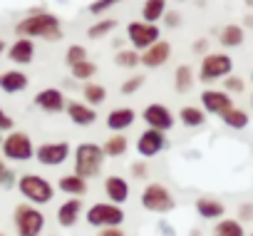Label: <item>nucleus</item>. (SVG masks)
<instances>
[{"label":"nucleus","mask_w":253,"mask_h":236,"mask_svg":"<svg viewBox=\"0 0 253 236\" xmlns=\"http://www.w3.org/2000/svg\"><path fill=\"white\" fill-rule=\"evenodd\" d=\"M15 33H18V38L57 43V40H62V23L57 15H52L47 10H33L15 25Z\"/></svg>","instance_id":"obj_1"},{"label":"nucleus","mask_w":253,"mask_h":236,"mask_svg":"<svg viewBox=\"0 0 253 236\" xmlns=\"http://www.w3.org/2000/svg\"><path fill=\"white\" fill-rule=\"evenodd\" d=\"M15 187L23 194V199L28 204H33V206H45V204H50L55 199V184L50 179L40 177V174H33V172L20 174Z\"/></svg>","instance_id":"obj_2"},{"label":"nucleus","mask_w":253,"mask_h":236,"mask_svg":"<svg viewBox=\"0 0 253 236\" xmlns=\"http://www.w3.org/2000/svg\"><path fill=\"white\" fill-rule=\"evenodd\" d=\"M75 174L77 177H82V179H94V177H99V172H102V167H104V152H102V147L99 144H94V142H82V144H77L75 147Z\"/></svg>","instance_id":"obj_3"},{"label":"nucleus","mask_w":253,"mask_h":236,"mask_svg":"<svg viewBox=\"0 0 253 236\" xmlns=\"http://www.w3.org/2000/svg\"><path fill=\"white\" fill-rule=\"evenodd\" d=\"M45 224H47L45 214L28 201L13 209V226L18 236H40L45 231Z\"/></svg>","instance_id":"obj_4"},{"label":"nucleus","mask_w":253,"mask_h":236,"mask_svg":"<svg viewBox=\"0 0 253 236\" xmlns=\"http://www.w3.org/2000/svg\"><path fill=\"white\" fill-rule=\"evenodd\" d=\"M0 152H3V159H10V162L35 159V144H33L30 135L20 132V130H13L0 140Z\"/></svg>","instance_id":"obj_5"},{"label":"nucleus","mask_w":253,"mask_h":236,"mask_svg":"<svg viewBox=\"0 0 253 236\" xmlns=\"http://www.w3.org/2000/svg\"><path fill=\"white\" fill-rule=\"evenodd\" d=\"M233 75V57L228 52H206L201 57V65H199V80L204 85H211V82H218L223 77Z\"/></svg>","instance_id":"obj_6"},{"label":"nucleus","mask_w":253,"mask_h":236,"mask_svg":"<svg viewBox=\"0 0 253 236\" xmlns=\"http://www.w3.org/2000/svg\"><path fill=\"white\" fill-rule=\"evenodd\" d=\"M84 221L94 229H109L124 224V209L112 201H97L84 211Z\"/></svg>","instance_id":"obj_7"},{"label":"nucleus","mask_w":253,"mask_h":236,"mask_svg":"<svg viewBox=\"0 0 253 236\" xmlns=\"http://www.w3.org/2000/svg\"><path fill=\"white\" fill-rule=\"evenodd\" d=\"M142 206L152 214H169L176 209V199L169 191V187H164L159 182H149L142 191Z\"/></svg>","instance_id":"obj_8"},{"label":"nucleus","mask_w":253,"mask_h":236,"mask_svg":"<svg viewBox=\"0 0 253 236\" xmlns=\"http://www.w3.org/2000/svg\"><path fill=\"white\" fill-rule=\"evenodd\" d=\"M126 40H129L132 50L144 52L147 47H152L157 40H162V28L154 23H144V20H132L126 25Z\"/></svg>","instance_id":"obj_9"},{"label":"nucleus","mask_w":253,"mask_h":236,"mask_svg":"<svg viewBox=\"0 0 253 236\" xmlns=\"http://www.w3.org/2000/svg\"><path fill=\"white\" fill-rule=\"evenodd\" d=\"M142 120H144V125H147L149 130H159V132L167 135V132L174 127L176 117H174V112H171L167 104L152 102V104H147V107L142 109Z\"/></svg>","instance_id":"obj_10"},{"label":"nucleus","mask_w":253,"mask_h":236,"mask_svg":"<svg viewBox=\"0 0 253 236\" xmlns=\"http://www.w3.org/2000/svg\"><path fill=\"white\" fill-rule=\"evenodd\" d=\"M70 154H72L70 142H45V144L35 147V159L42 167H60L70 159Z\"/></svg>","instance_id":"obj_11"},{"label":"nucleus","mask_w":253,"mask_h":236,"mask_svg":"<svg viewBox=\"0 0 253 236\" xmlns=\"http://www.w3.org/2000/svg\"><path fill=\"white\" fill-rule=\"evenodd\" d=\"M167 135L164 132H159V130H144L139 137H137V154L142 157V159H152V157H157V154H162L164 149H167Z\"/></svg>","instance_id":"obj_12"},{"label":"nucleus","mask_w":253,"mask_h":236,"mask_svg":"<svg viewBox=\"0 0 253 236\" xmlns=\"http://www.w3.org/2000/svg\"><path fill=\"white\" fill-rule=\"evenodd\" d=\"M233 107V97L228 94V92H223V90H204L201 92V109L206 112V114H216V117H221L226 109H231Z\"/></svg>","instance_id":"obj_13"},{"label":"nucleus","mask_w":253,"mask_h":236,"mask_svg":"<svg viewBox=\"0 0 253 236\" xmlns=\"http://www.w3.org/2000/svg\"><path fill=\"white\" fill-rule=\"evenodd\" d=\"M65 104H67V99H65L62 90H57V87H45V90H40L35 94V107L42 109V112H47V114L65 112Z\"/></svg>","instance_id":"obj_14"},{"label":"nucleus","mask_w":253,"mask_h":236,"mask_svg":"<svg viewBox=\"0 0 253 236\" xmlns=\"http://www.w3.org/2000/svg\"><path fill=\"white\" fill-rule=\"evenodd\" d=\"M134 122H137V112L132 107H114V109H109L107 120H104V125L112 135H117V132L124 135Z\"/></svg>","instance_id":"obj_15"},{"label":"nucleus","mask_w":253,"mask_h":236,"mask_svg":"<svg viewBox=\"0 0 253 236\" xmlns=\"http://www.w3.org/2000/svg\"><path fill=\"white\" fill-rule=\"evenodd\" d=\"M65 112L70 117V122L77 125V127H92L97 122V109L84 104V102H80V99H70L65 104Z\"/></svg>","instance_id":"obj_16"},{"label":"nucleus","mask_w":253,"mask_h":236,"mask_svg":"<svg viewBox=\"0 0 253 236\" xmlns=\"http://www.w3.org/2000/svg\"><path fill=\"white\" fill-rule=\"evenodd\" d=\"M171 57V45L167 40H157L152 47H147L144 52H139V62L149 70H157L162 65H167Z\"/></svg>","instance_id":"obj_17"},{"label":"nucleus","mask_w":253,"mask_h":236,"mask_svg":"<svg viewBox=\"0 0 253 236\" xmlns=\"http://www.w3.org/2000/svg\"><path fill=\"white\" fill-rule=\"evenodd\" d=\"M129 182H126L124 177H119V174H109L107 179H104V196H107V201H112V204H124L126 199H129Z\"/></svg>","instance_id":"obj_18"},{"label":"nucleus","mask_w":253,"mask_h":236,"mask_svg":"<svg viewBox=\"0 0 253 236\" xmlns=\"http://www.w3.org/2000/svg\"><path fill=\"white\" fill-rule=\"evenodd\" d=\"M84 214V206H82V199H75V196H70L67 201H62L60 206H57V224L62 226V229H72L77 221H80V216Z\"/></svg>","instance_id":"obj_19"},{"label":"nucleus","mask_w":253,"mask_h":236,"mask_svg":"<svg viewBox=\"0 0 253 236\" xmlns=\"http://www.w3.org/2000/svg\"><path fill=\"white\" fill-rule=\"evenodd\" d=\"M5 52H8L10 62H15V65H30V62L35 60V40H30V38H18L15 43L8 45Z\"/></svg>","instance_id":"obj_20"},{"label":"nucleus","mask_w":253,"mask_h":236,"mask_svg":"<svg viewBox=\"0 0 253 236\" xmlns=\"http://www.w3.org/2000/svg\"><path fill=\"white\" fill-rule=\"evenodd\" d=\"M28 85H30V77L23 70H5V72H0V90H3L5 94L25 92Z\"/></svg>","instance_id":"obj_21"},{"label":"nucleus","mask_w":253,"mask_h":236,"mask_svg":"<svg viewBox=\"0 0 253 236\" xmlns=\"http://www.w3.org/2000/svg\"><path fill=\"white\" fill-rule=\"evenodd\" d=\"M194 206H196V214H199L201 219H206V221H218V219H223V214H226L223 201H218V199H213V196H199Z\"/></svg>","instance_id":"obj_22"},{"label":"nucleus","mask_w":253,"mask_h":236,"mask_svg":"<svg viewBox=\"0 0 253 236\" xmlns=\"http://www.w3.org/2000/svg\"><path fill=\"white\" fill-rule=\"evenodd\" d=\"M57 189H60L62 194H67V196H75V199H82V196L89 191V187H87V179L77 177L75 172H72V174H65V177H60V182H57Z\"/></svg>","instance_id":"obj_23"},{"label":"nucleus","mask_w":253,"mask_h":236,"mask_svg":"<svg viewBox=\"0 0 253 236\" xmlns=\"http://www.w3.org/2000/svg\"><path fill=\"white\" fill-rule=\"evenodd\" d=\"M243 40H246V30H243L241 25H236V23L223 25V28L218 30V43H221V47H226V50L241 47Z\"/></svg>","instance_id":"obj_24"},{"label":"nucleus","mask_w":253,"mask_h":236,"mask_svg":"<svg viewBox=\"0 0 253 236\" xmlns=\"http://www.w3.org/2000/svg\"><path fill=\"white\" fill-rule=\"evenodd\" d=\"M179 122L189 130H199V127L206 125V112L196 104H186V107L179 109Z\"/></svg>","instance_id":"obj_25"},{"label":"nucleus","mask_w":253,"mask_h":236,"mask_svg":"<svg viewBox=\"0 0 253 236\" xmlns=\"http://www.w3.org/2000/svg\"><path fill=\"white\" fill-rule=\"evenodd\" d=\"M221 122H223L228 130H246L248 122H251V117H248L246 109H241V107L233 104L231 109H226V112L221 114Z\"/></svg>","instance_id":"obj_26"},{"label":"nucleus","mask_w":253,"mask_h":236,"mask_svg":"<svg viewBox=\"0 0 253 236\" xmlns=\"http://www.w3.org/2000/svg\"><path fill=\"white\" fill-rule=\"evenodd\" d=\"M126 149H129V140H126L122 132H117V135L107 137V142L102 144V152H104V157H112V159H117V157H124V154H126Z\"/></svg>","instance_id":"obj_27"},{"label":"nucleus","mask_w":253,"mask_h":236,"mask_svg":"<svg viewBox=\"0 0 253 236\" xmlns=\"http://www.w3.org/2000/svg\"><path fill=\"white\" fill-rule=\"evenodd\" d=\"M194 82H196L194 67H191V65H179V67H176V72H174V87H176V92H179V94L191 92Z\"/></svg>","instance_id":"obj_28"},{"label":"nucleus","mask_w":253,"mask_h":236,"mask_svg":"<svg viewBox=\"0 0 253 236\" xmlns=\"http://www.w3.org/2000/svg\"><path fill=\"white\" fill-rule=\"evenodd\" d=\"M164 13H167V0H144V5H142V20L144 23L159 25Z\"/></svg>","instance_id":"obj_29"},{"label":"nucleus","mask_w":253,"mask_h":236,"mask_svg":"<svg viewBox=\"0 0 253 236\" xmlns=\"http://www.w3.org/2000/svg\"><path fill=\"white\" fill-rule=\"evenodd\" d=\"M82 97H84V104L99 107V104H104V99H107V87L99 85V82H84Z\"/></svg>","instance_id":"obj_30"},{"label":"nucleus","mask_w":253,"mask_h":236,"mask_svg":"<svg viewBox=\"0 0 253 236\" xmlns=\"http://www.w3.org/2000/svg\"><path fill=\"white\" fill-rule=\"evenodd\" d=\"M211 236H246V229H243V224L238 219H226L223 216V219L216 221Z\"/></svg>","instance_id":"obj_31"},{"label":"nucleus","mask_w":253,"mask_h":236,"mask_svg":"<svg viewBox=\"0 0 253 236\" xmlns=\"http://www.w3.org/2000/svg\"><path fill=\"white\" fill-rule=\"evenodd\" d=\"M70 72H72V77H75L77 82H92V77L97 75V65L87 57V60H82V62L72 65V67H70Z\"/></svg>","instance_id":"obj_32"},{"label":"nucleus","mask_w":253,"mask_h":236,"mask_svg":"<svg viewBox=\"0 0 253 236\" xmlns=\"http://www.w3.org/2000/svg\"><path fill=\"white\" fill-rule=\"evenodd\" d=\"M114 28H117V20H112V18L97 20L94 25L87 28V38H89V40H102V38H107L109 33H114Z\"/></svg>","instance_id":"obj_33"},{"label":"nucleus","mask_w":253,"mask_h":236,"mask_svg":"<svg viewBox=\"0 0 253 236\" xmlns=\"http://www.w3.org/2000/svg\"><path fill=\"white\" fill-rule=\"evenodd\" d=\"M114 65L124 67V70H134V67H139V52L132 47H124L114 55Z\"/></svg>","instance_id":"obj_34"},{"label":"nucleus","mask_w":253,"mask_h":236,"mask_svg":"<svg viewBox=\"0 0 253 236\" xmlns=\"http://www.w3.org/2000/svg\"><path fill=\"white\" fill-rule=\"evenodd\" d=\"M119 3H122V0H92V3L87 5V10H89L92 15H104L107 10L117 8Z\"/></svg>","instance_id":"obj_35"},{"label":"nucleus","mask_w":253,"mask_h":236,"mask_svg":"<svg viewBox=\"0 0 253 236\" xmlns=\"http://www.w3.org/2000/svg\"><path fill=\"white\" fill-rule=\"evenodd\" d=\"M82 60H87V50H84L82 45H70L67 52H65V62H67V67H72V65L82 62Z\"/></svg>","instance_id":"obj_36"},{"label":"nucleus","mask_w":253,"mask_h":236,"mask_svg":"<svg viewBox=\"0 0 253 236\" xmlns=\"http://www.w3.org/2000/svg\"><path fill=\"white\" fill-rule=\"evenodd\" d=\"M243 90H246L243 77H238V75H228V77H223V92H228V94H241Z\"/></svg>","instance_id":"obj_37"},{"label":"nucleus","mask_w":253,"mask_h":236,"mask_svg":"<svg viewBox=\"0 0 253 236\" xmlns=\"http://www.w3.org/2000/svg\"><path fill=\"white\" fill-rule=\"evenodd\" d=\"M144 85V75H132V77H126L124 82H122V94H134V92H139V87Z\"/></svg>","instance_id":"obj_38"},{"label":"nucleus","mask_w":253,"mask_h":236,"mask_svg":"<svg viewBox=\"0 0 253 236\" xmlns=\"http://www.w3.org/2000/svg\"><path fill=\"white\" fill-rule=\"evenodd\" d=\"M13 130H15V120L3 107H0V135H3V132H13Z\"/></svg>","instance_id":"obj_39"},{"label":"nucleus","mask_w":253,"mask_h":236,"mask_svg":"<svg viewBox=\"0 0 253 236\" xmlns=\"http://www.w3.org/2000/svg\"><path fill=\"white\" fill-rule=\"evenodd\" d=\"M129 172H132V177H134V179H147V177H149V167H147V162H144V159H142V162L137 159V162L129 167Z\"/></svg>","instance_id":"obj_40"},{"label":"nucleus","mask_w":253,"mask_h":236,"mask_svg":"<svg viewBox=\"0 0 253 236\" xmlns=\"http://www.w3.org/2000/svg\"><path fill=\"white\" fill-rule=\"evenodd\" d=\"M238 221L246 224V221H253V201H243L238 206Z\"/></svg>","instance_id":"obj_41"},{"label":"nucleus","mask_w":253,"mask_h":236,"mask_svg":"<svg viewBox=\"0 0 253 236\" xmlns=\"http://www.w3.org/2000/svg\"><path fill=\"white\" fill-rule=\"evenodd\" d=\"M162 20H164L167 28H179V25H181V15H179L176 10H169V8H167V13H164Z\"/></svg>","instance_id":"obj_42"},{"label":"nucleus","mask_w":253,"mask_h":236,"mask_svg":"<svg viewBox=\"0 0 253 236\" xmlns=\"http://www.w3.org/2000/svg\"><path fill=\"white\" fill-rule=\"evenodd\" d=\"M15 184H18V174L13 169H5L3 179H0V189H13Z\"/></svg>","instance_id":"obj_43"},{"label":"nucleus","mask_w":253,"mask_h":236,"mask_svg":"<svg viewBox=\"0 0 253 236\" xmlns=\"http://www.w3.org/2000/svg\"><path fill=\"white\" fill-rule=\"evenodd\" d=\"M97 236H126V234L122 231V226H109V229H99Z\"/></svg>","instance_id":"obj_44"},{"label":"nucleus","mask_w":253,"mask_h":236,"mask_svg":"<svg viewBox=\"0 0 253 236\" xmlns=\"http://www.w3.org/2000/svg\"><path fill=\"white\" fill-rule=\"evenodd\" d=\"M206 47H209V40H206V38H201V40L194 43V52H196V55H206Z\"/></svg>","instance_id":"obj_45"},{"label":"nucleus","mask_w":253,"mask_h":236,"mask_svg":"<svg viewBox=\"0 0 253 236\" xmlns=\"http://www.w3.org/2000/svg\"><path fill=\"white\" fill-rule=\"evenodd\" d=\"M159 229H162V234H164V236H174V229H171L167 221H162V224H159Z\"/></svg>","instance_id":"obj_46"},{"label":"nucleus","mask_w":253,"mask_h":236,"mask_svg":"<svg viewBox=\"0 0 253 236\" xmlns=\"http://www.w3.org/2000/svg\"><path fill=\"white\" fill-rule=\"evenodd\" d=\"M241 28H251V30H253V15H246V18H243V25H241Z\"/></svg>","instance_id":"obj_47"},{"label":"nucleus","mask_w":253,"mask_h":236,"mask_svg":"<svg viewBox=\"0 0 253 236\" xmlns=\"http://www.w3.org/2000/svg\"><path fill=\"white\" fill-rule=\"evenodd\" d=\"M5 169H8V167H5V162H3V157H0V179H3V174H5Z\"/></svg>","instance_id":"obj_48"},{"label":"nucleus","mask_w":253,"mask_h":236,"mask_svg":"<svg viewBox=\"0 0 253 236\" xmlns=\"http://www.w3.org/2000/svg\"><path fill=\"white\" fill-rule=\"evenodd\" d=\"M5 50H8V45H5V43H3V40H0V55H3V52H5Z\"/></svg>","instance_id":"obj_49"},{"label":"nucleus","mask_w":253,"mask_h":236,"mask_svg":"<svg viewBox=\"0 0 253 236\" xmlns=\"http://www.w3.org/2000/svg\"><path fill=\"white\" fill-rule=\"evenodd\" d=\"M189 236H201V231H199V229H191V234H189Z\"/></svg>","instance_id":"obj_50"},{"label":"nucleus","mask_w":253,"mask_h":236,"mask_svg":"<svg viewBox=\"0 0 253 236\" xmlns=\"http://www.w3.org/2000/svg\"><path fill=\"white\" fill-rule=\"evenodd\" d=\"M246 5H253V0H246Z\"/></svg>","instance_id":"obj_51"},{"label":"nucleus","mask_w":253,"mask_h":236,"mask_svg":"<svg viewBox=\"0 0 253 236\" xmlns=\"http://www.w3.org/2000/svg\"><path fill=\"white\" fill-rule=\"evenodd\" d=\"M251 104H253V94H251Z\"/></svg>","instance_id":"obj_52"},{"label":"nucleus","mask_w":253,"mask_h":236,"mask_svg":"<svg viewBox=\"0 0 253 236\" xmlns=\"http://www.w3.org/2000/svg\"><path fill=\"white\" fill-rule=\"evenodd\" d=\"M246 236H253V231H251V234H246Z\"/></svg>","instance_id":"obj_53"},{"label":"nucleus","mask_w":253,"mask_h":236,"mask_svg":"<svg viewBox=\"0 0 253 236\" xmlns=\"http://www.w3.org/2000/svg\"><path fill=\"white\" fill-rule=\"evenodd\" d=\"M251 82H253V72H251Z\"/></svg>","instance_id":"obj_54"},{"label":"nucleus","mask_w":253,"mask_h":236,"mask_svg":"<svg viewBox=\"0 0 253 236\" xmlns=\"http://www.w3.org/2000/svg\"><path fill=\"white\" fill-rule=\"evenodd\" d=\"M0 236H5V234H3V231H0Z\"/></svg>","instance_id":"obj_55"},{"label":"nucleus","mask_w":253,"mask_h":236,"mask_svg":"<svg viewBox=\"0 0 253 236\" xmlns=\"http://www.w3.org/2000/svg\"><path fill=\"white\" fill-rule=\"evenodd\" d=\"M0 140H3V137H0Z\"/></svg>","instance_id":"obj_56"},{"label":"nucleus","mask_w":253,"mask_h":236,"mask_svg":"<svg viewBox=\"0 0 253 236\" xmlns=\"http://www.w3.org/2000/svg\"><path fill=\"white\" fill-rule=\"evenodd\" d=\"M55 236H57V234H55Z\"/></svg>","instance_id":"obj_57"}]
</instances>
